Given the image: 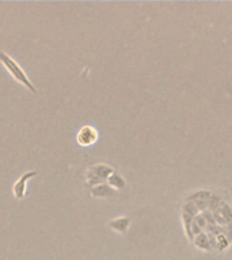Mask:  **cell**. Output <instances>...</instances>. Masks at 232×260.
Listing matches in <instances>:
<instances>
[{
  "label": "cell",
  "instance_id": "6da1fadb",
  "mask_svg": "<svg viewBox=\"0 0 232 260\" xmlns=\"http://www.w3.org/2000/svg\"><path fill=\"white\" fill-rule=\"evenodd\" d=\"M0 63L3 64V67L7 69V72H9L19 84L26 87L29 91L33 92V94H37V92H38L36 87H34V84L30 82V79H29V76L26 75V72L23 71L22 67H21L13 57H10V55H7L5 52H0Z\"/></svg>",
  "mask_w": 232,
  "mask_h": 260
},
{
  "label": "cell",
  "instance_id": "7a4b0ae2",
  "mask_svg": "<svg viewBox=\"0 0 232 260\" xmlns=\"http://www.w3.org/2000/svg\"><path fill=\"white\" fill-rule=\"evenodd\" d=\"M113 168L110 165L106 164H95L91 165L87 169L86 172V183L88 187L91 188L94 186H98L100 183H105V180L110 178V175L113 173Z\"/></svg>",
  "mask_w": 232,
  "mask_h": 260
},
{
  "label": "cell",
  "instance_id": "3957f363",
  "mask_svg": "<svg viewBox=\"0 0 232 260\" xmlns=\"http://www.w3.org/2000/svg\"><path fill=\"white\" fill-rule=\"evenodd\" d=\"M38 172L37 171H28L23 175H21V178L13 184V195L15 196V199L22 201L23 198L26 196V191H28V182L30 179L36 178Z\"/></svg>",
  "mask_w": 232,
  "mask_h": 260
},
{
  "label": "cell",
  "instance_id": "277c9868",
  "mask_svg": "<svg viewBox=\"0 0 232 260\" xmlns=\"http://www.w3.org/2000/svg\"><path fill=\"white\" fill-rule=\"evenodd\" d=\"M76 141L79 145L82 146H91L92 144H95L98 141V132L94 126L86 125L83 126L76 134Z\"/></svg>",
  "mask_w": 232,
  "mask_h": 260
},
{
  "label": "cell",
  "instance_id": "5b68a950",
  "mask_svg": "<svg viewBox=\"0 0 232 260\" xmlns=\"http://www.w3.org/2000/svg\"><path fill=\"white\" fill-rule=\"evenodd\" d=\"M88 192L95 198H110L117 194V191L113 187H110L107 183H100L98 186H94L88 190Z\"/></svg>",
  "mask_w": 232,
  "mask_h": 260
},
{
  "label": "cell",
  "instance_id": "8992f818",
  "mask_svg": "<svg viewBox=\"0 0 232 260\" xmlns=\"http://www.w3.org/2000/svg\"><path fill=\"white\" fill-rule=\"evenodd\" d=\"M129 225H131V218H128V217H119V218L111 219L109 222L110 229L119 233H127Z\"/></svg>",
  "mask_w": 232,
  "mask_h": 260
},
{
  "label": "cell",
  "instance_id": "52a82bcc",
  "mask_svg": "<svg viewBox=\"0 0 232 260\" xmlns=\"http://www.w3.org/2000/svg\"><path fill=\"white\" fill-rule=\"evenodd\" d=\"M107 184L110 187H113L114 190H121V188L125 187V180L119 172H113L110 175V178L107 179Z\"/></svg>",
  "mask_w": 232,
  "mask_h": 260
}]
</instances>
